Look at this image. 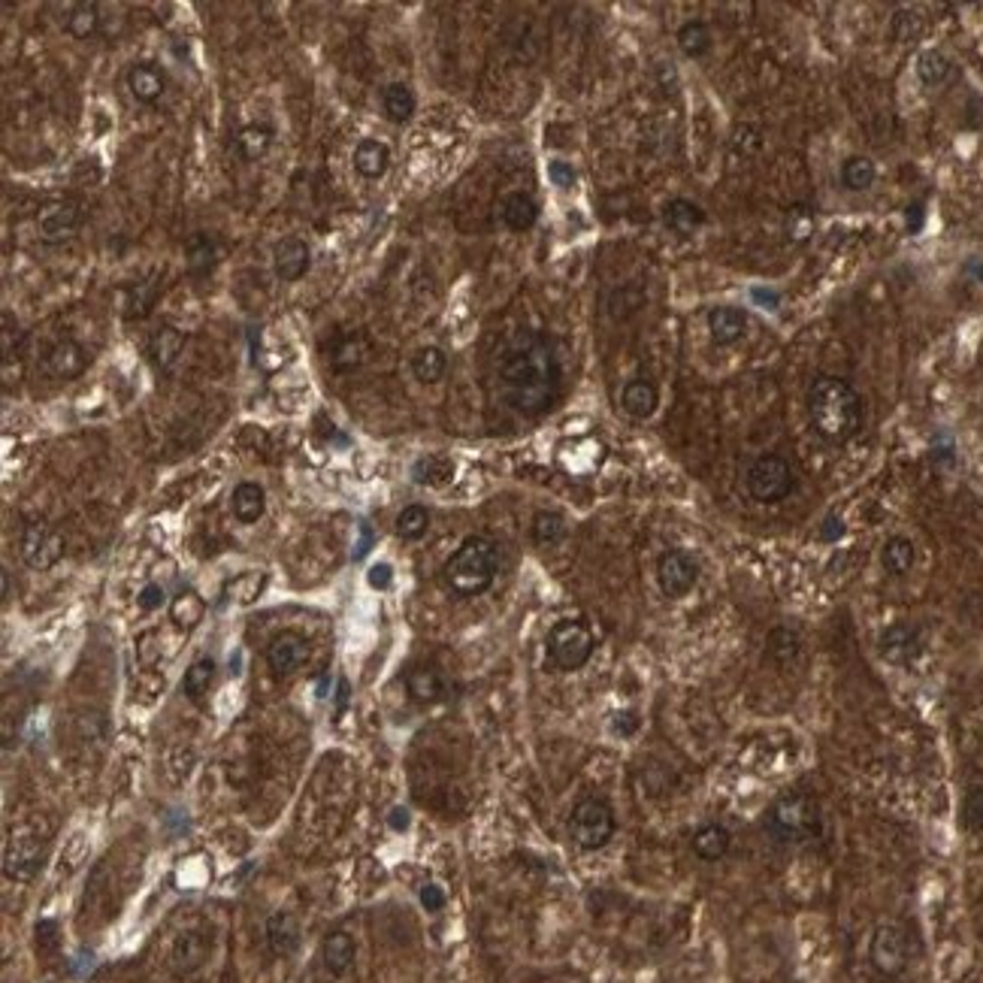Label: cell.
<instances>
[{
	"label": "cell",
	"mask_w": 983,
	"mask_h": 983,
	"mask_svg": "<svg viewBox=\"0 0 983 983\" xmlns=\"http://www.w3.org/2000/svg\"><path fill=\"white\" fill-rule=\"evenodd\" d=\"M182 348H185V333L176 330L173 324L158 327L149 339V357L158 370H173L176 360L182 357Z\"/></svg>",
	"instance_id": "ffe728a7"
},
{
	"label": "cell",
	"mask_w": 983,
	"mask_h": 983,
	"mask_svg": "<svg viewBox=\"0 0 983 983\" xmlns=\"http://www.w3.org/2000/svg\"><path fill=\"white\" fill-rule=\"evenodd\" d=\"M932 460H935V463H944V466H953V463H956V454H953V442L947 439L941 448H938V445H932Z\"/></svg>",
	"instance_id": "91938a15"
},
{
	"label": "cell",
	"mask_w": 983,
	"mask_h": 983,
	"mask_svg": "<svg viewBox=\"0 0 983 983\" xmlns=\"http://www.w3.org/2000/svg\"><path fill=\"white\" fill-rule=\"evenodd\" d=\"M345 699H348V684H345V681H339V699H336V702H339V708L345 705Z\"/></svg>",
	"instance_id": "be15d7a7"
},
{
	"label": "cell",
	"mask_w": 983,
	"mask_h": 983,
	"mask_svg": "<svg viewBox=\"0 0 983 983\" xmlns=\"http://www.w3.org/2000/svg\"><path fill=\"white\" fill-rule=\"evenodd\" d=\"M128 88L137 100L143 103H155L164 94V76L155 64H137L128 73Z\"/></svg>",
	"instance_id": "f546056e"
},
{
	"label": "cell",
	"mask_w": 983,
	"mask_h": 983,
	"mask_svg": "<svg viewBox=\"0 0 983 983\" xmlns=\"http://www.w3.org/2000/svg\"><path fill=\"white\" fill-rule=\"evenodd\" d=\"M354 956H357V947H354V938L348 932H330L321 944V959H324V968L336 977H342L351 965H354Z\"/></svg>",
	"instance_id": "cb8c5ba5"
},
{
	"label": "cell",
	"mask_w": 983,
	"mask_h": 983,
	"mask_svg": "<svg viewBox=\"0 0 983 983\" xmlns=\"http://www.w3.org/2000/svg\"><path fill=\"white\" fill-rule=\"evenodd\" d=\"M309 660V642L300 633H279L267 648V663L276 675H291Z\"/></svg>",
	"instance_id": "9a60e30c"
},
{
	"label": "cell",
	"mask_w": 983,
	"mask_h": 983,
	"mask_svg": "<svg viewBox=\"0 0 983 983\" xmlns=\"http://www.w3.org/2000/svg\"><path fill=\"white\" fill-rule=\"evenodd\" d=\"M409 820H412V817H409L406 808H394V811L388 814V826H391L394 832H406V829H409Z\"/></svg>",
	"instance_id": "94428289"
},
{
	"label": "cell",
	"mask_w": 983,
	"mask_h": 983,
	"mask_svg": "<svg viewBox=\"0 0 983 983\" xmlns=\"http://www.w3.org/2000/svg\"><path fill=\"white\" fill-rule=\"evenodd\" d=\"M530 533L539 548H554L566 539V518L560 512H536Z\"/></svg>",
	"instance_id": "d590c367"
},
{
	"label": "cell",
	"mask_w": 983,
	"mask_h": 983,
	"mask_svg": "<svg viewBox=\"0 0 983 983\" xmlns=\"http://www.w3.org/2000/svg\"><path fill=\"white\" fill-rule=\"evenodd\" d=\"M273 146V131L264 125H245L236 134V149L245 161H261Z\"/></svg>",
	"instance_id": "836d02e7"
},
{
	"label": "cell",
	"mask_w": 983,
	"mask_h": 983,
	"mask_svg": "<svg viewBox=\"0 0 983 983\" xmlns=\"http://www.w3.org/2000/svg\"><path fill=\"white\" fill-rule=\"evenodd\" d=\"M4 599H10V572L4 569Z\"/></svg>",
	"instance_id": "e7e4bbea"
},
{
	"label": "cell",
	"mask_w": 983,
	"mask_h": 983,
	"mask_svg": "<svg viewBox=\"0 0 983 983\" xmlns=\"http://www.w3.org/2000/svg\"><path fill=\"white\" fill-rule=\"evenodd\" d=\"M406 690L415 702L421 705H433L445 696V681L436 669L430 666H415L409 675H406Z\"/></svg>",
	"instance_id": "4316f807"
},
{
	"label": "cell",
	"mask_w": 983,
	"mask_h": 983,
	"mask_svg": "<svg viewBox=\"0 0 983 983\" xmlns=\"http://www.w3.org/2000/svg\"><path fill=\"white\" fill-rule=\"evenodd\" d=\"M844 521L838 518V515H826V521L820 524V539L823 542H838L841 536H844Z\"/></svg>",
	"instance_id": "11a10c76"
},
{
	"label": "cell",
	"mask_w": 983,
	"mask_h": 983,
	"mask_svg": "<svg viewBox=\"0 0 983 983\" xmlns=\"http://www.w3.org/2000/svg\"><path fill=\"white\" fill-rule=\"evenodd\" d=\"M611 732H614V735H621V739H630V735L639 732V714H636V711H621V714H614V720H611Z\"/></svg>",
	"instance_id": "f907efd6"
},
{
	"label": "cell",
	"mask_w": 983,
	"mask_h": 983,
	"mask_svg": "<svg viewBox=\"0 0 983 983\" xmlns=\"http://www.w3.org/2000/svg\"><path fill=\"white\" fill-rule=\"evenodd\" d=\"M920 221H923V206H920V203L908 206V227H911L914 233L920 230Z\"/></svg>",
	"instance_id": "6125c7cd"
},
{
	"label": "cell",
	"mask_w": 983,
	"mask_h": 983,
	"mask_svg": "<svg viewBox=\"0 0 983 983\" xmlns=\"http://www.w3.org/2000/svg\"><path fill=\"white\" fill-rule=\"evenodd\" d=\"M977 920H980V929H983V899H980V908H977Z\"/></svg>",
	"instance_id": "03108f58"
},
{
	"label": "cell",
	"mask_w": 983,
	"mask_h": 983,
	"mask_svg": "<svg viewBox=\"0 0 983 983\" xmlns=\"http://www.w3.org/2000/svg\"><path fill=\"white\" fill-rule=\"evenodd\" d=\"M366 581H370L373 590H388L391 581H394V569H391L388 563H376V566L370 569V575H366Z\"/></svg>",
	"instance_id": "db71d44e"
},
{
	"label": "cell",
	"mask_w": 983,
	"mask_h": 983,
	"mask_svg": "<svg viewBox=\"0 0 983 983\" xmlns=\"http://www.w3.org/2000/svg\"><path fill=\"white\" fill-rule=\"evenodd\" d=\"M79 227V209L70 200H46L37 209V233L46 242H64Z\"/></svg>",
	"instance_id": "4fadbf2b"
},
{
	"label": "cell",
	"mask_w": 983,
	"mask_h": 983,
	"mask_svg": "<svg viewBox=\"0 0 983 983\" xmlns=\"http://www.w3.org/2000/svg\"><path fill=\"white\" fill-rule=\"evenodd\" d=\"M100 28V16H97V7L94 4H76L67 16V31L76 37V40H88L91 34H97Z\"/></svg>",
	"instance_id": "f6af8a7d"
},
{
	"label": "cell",
	"mask_w": 983,
	"mask_h": 983,
	"mask_svg": "<svg viewBox=\"0 0 983 983\" xmlns=\"http://www.w3.org/2000/svg\"><path fill=\"white\" fill-rule=\"evenodd\" d=\"M878 651L887 663L908 666L923 654V633L914 624H890L878 639Z\"/></svg>",
	"instance_id": "7c38bea8"
},
{
	"label": "cell",
	"mask_w": 983,
	"mask_h": 983,
	"mask_svg": "<svg viewBox=\"0 0 983 983\" xmlns=\"http://www.w3.org/2000/svg\"><path fill=\"white\" fill-rule=\"evenodd\" d=\"M454 475V463L442 454H430V457H421L415 466H412V478L418 484H430V487H442L448 484Z\"/></svg>",
	"instance_id": "8d00e7d4"
},
{
	"label": "cell",
	"mask_w": 983,
	"mask_h": 983,
	"mask_svg": "<svg viewBox=\"0 0 983 983\" xmlns=\"http://www.w3.org/2000/svg\"><path fill=\"white\" fill-rule=\"evenodd\" d=\"M497 569H500V548L487 536H469L448 557L442 575L457 596H478L494 584Z\"/></svg>",
	"instance_id": "3957f363"
},
{
	"label": "cell",
	"mask_w": 983,
	"mask_h": 983,
	"mask_svg": "<svg viewBox=\"0 0 983 983\" xmlns=\"http://www.w3.org/2000/svg\"><path fill=\"white\" fill-rule=\"evenodd\" d=\"M690 847L702 863H720L732 847V832L720 823H705L693 832Z\"/></svg>",
	"instance_id": "ac0fdd59"
},
{
	"label": "cell",
	"mask_w": 983,
	"mask_h": 983,
	"mask_svg": "<svg viewBox=\"0 0 983 983\" xmlns=\"http://www.w3.org/2000/svg\"><path fill=\"white\" fill-rule=\"evenodd\" d=\"M137 602H140L143 611H155V608H161V605L167 602V593H164L161 584H146V587L140 590Z\"/></svg>",
	"instance_id": "816d5d0a"
},
{
	"label": "cell",
	"mask_w": 983,
	"mask_h": 983,
	"mask_svg": "<svg viewBox=\"0 0 983 983\" xmlns=\"http://www.w3.org/2000/svg\"><path fill=\"white\" fill-rule=\"evenodd\" d=\"M593 633L581 621H560L548 633V657L560 672H575L593 657Z\"/></svg>",
	"instance_id": "52a82bcc"
},
{
	"label": "cell",
	"mask_w": 983,
	"mask_h": 983,
	"mask_svg": "<svg viewBox=\"0 0 983 983\" xmlns=\"http://www.w3.org/2000/svg\"><path fill=\"white\" fill-rule=\"evenodd\" d=\"M370 545H373V530H370V524H360V545L354 548V560H363L366 557V551H370Z\"/></svg>",
	"instance_id": "680465c9"
},
{
	"label": "cell",
	"mask_w": 983,
	"mask_h": 983,
	"mask_svg": "<svg viewBox=\"0 0 983 983\" xmlns=\"http://www.w3.org/2000/svg\"><path fill=\"white\" fill-rule=\"evenodd\" d=\"M500 218L509 230H530L539 218V203L527 191H512L500 200Z\"/></svg>",
	"instance_id": "d6986e66"
},
{
	"label": "cell",
	"mask_w": 983,
	"mask_h": 983,
	"mask_svg": "<svg viewBox=\"0 0 983 983\" xmlns=\"http://www.w3.org/2000/svg\"><path fill=\"white\" fill-rule=\"evenodd\" d=\"M708 330L717 345H735L748 333V312L739 306H717L708 312Z\"/></svg>",
	"instance_id": "e0dca14e"
},
{
	"label": "cell",
	"mask_w": 983,
	"mask_h": 983,
	"mask_svg": "<svg viewBox=\"0 0 983 983\" xmlns=\"http://www.w3.org/2000/svg\"><path fill=\"white\" fill-rule=\"evenodd\" d=\"M267 941L276 956H291L300 947V923L288 911H276L267 920Z\"/></svg>",
	"instance_id": "7402d4cb"
},
{
	"label": "cell",
	"mask_w": 983,
	"mask_h": 983,
	"mask_svg": "<svg viewBox=\"0 0 983 983\" xmlns=\"http://www.w3.org/2000/svg\"><path fill=\"white\" fill-rule=\"evenodd\" d=\"M869 959H872V968L881 977H899V974H905V968L911 962L908 932L902 926H896V923H881L875 929V935H872Z\"/></svg>",
	"instance_id": "ba28073f"
},
{
	"label": "cell",
	"mask_w": 983,
	"mask_h": 983,
	"mask_svg": "<svg viewBox=\"0 0 983 983\" xmlns=\"http://www.w3.org/2000/svg\"><path fill=\"white\" fill-rule=\"evenodd\" d=\"M152 303H155V282H143L140 288L131 291L128 318H146L152 312Z\"/></svg>",
	"instance_id": "c3c4849f"
},
{
	"label": "cell",
	"mask_w": 983,
	"mask_h": 983,
	"mask_svg": "<svg viewBox=\"0 0 983 983\" xmlns=\"http://www.w3.org/2000/svg\"><path fill=\"white\" fill-rule=\"evenodd\" d=\"M657 403H660V394H657V388H654L651 382H645V379L630 382V385L624 388V394H621V406H624V412L633 415V418H639V421L651 418V415L657 412Z\"/></svg>",
	"instance_id": "83f0119b"
},
{
	"label": "cell",
	"mask_w": 983,
	"mask_h": 983,
	"mask_svg": "<svg viewBox=\"0 0 983 983\" xmlns=\"http://www.w3.org/2000/svg\"><path fill=\"white\" fill-rule=\"evenodd\" d=\"M185 261L191 276H206L218 261V245L209 233H194L185 245Z\"/></svg>",
	"instance_id": "4dcf8cb0"
},
{
	"label": "cell",
	"mask_w": 983,
	"mask_h": 983,
	"mask_svg": "<svg viewBox=\"0 0 983 983\" xmlns=\"http://www.w3.org/2000/svg\"><path fill=\"white\" fill-rule=\"evenodd\" d=\"M920 34H923V22H920L917 13L902 10V13L893 16V22H890V37H893L896 43H911V40H917Z\"/></svg>",
	"instance_id": "bcb514c9"
},
{
	"label": "cell",
	"mask_w": 983,
	"mask_h": 983,
	"mask_svg": "<svg viewBox=\"0 0 983 983\" xmlns=\"http://www.w3.org/2000/svg\"><path fill=\"white\" fill-rule=\"evenodd\" d=\"M391 167V149L379 140H363L354 149V170L366 179H382Z\"/></svg>",
	"instance_id": "484cf974"
},
{
	"label": "cell",
	"mask_w": 983,
	"mask_h": 983,
	"mask_svg": "<svg viewBox=\"0 0 983 983\" xmlns=\"http://www.w3.org/2000/svg\"><path fill=\"white\" fill-rule=\"evenodd\" d=\"M766 651H769V660H775L778 666H790V663L799 660V654H802V642H799V636H796L793 630L778 627V630L769 633V639H766Z\"/></svg>",
	"instance_id": "74e56055"
},
{
	"label": "cell",
	"mask_w": 983,
	"mask_h": 983,
	"mask_svg": "<svg viewBox=\"0 0 983 983\" xmlns=\"http://www.w3.org/2000/svg\"><path fill=\"white\" fill-rule=\"evenodd\" d=\"M678 46L687 58H702L711 49V31L705 22H687L678 31Z\"/></svg>",
	"instance_id": "60d3db41"
},
{
	"label": "cell",
	"mask_w": 983,
	"mask_h": 983,
	"mask_svg": "<svg viewBox=\"0 0 983 983\" xmlns=\"http://www.w3.org/2000/svg\"><path fill=\"white\" fill-rule=\"evenodd\" d=\"M614 829H618V820H614V808L602 796H587V799H581L572 808L569 835H572V841L581 850H587V853L602 850L614 838Z\"/></svg>",
	"instance_id": "5b68a950"
},
{
	"label": "cell",
	"mask_w": 983,
	"mask_h": 983,
	"mask_svg": "<svg viewBox=\"0 0 983 983\" xmlns=\"http://www.w3.org/2000/svg\"><path fill=\"white\" fill-rule=\"evenodd\" d=\"M43 370L52 379H64V382L79 379L88 370V351L76 339H58L43 357Z\"/></svg>",
	"instance_id": "5bb4252c"
},
{
	"label": "cell",
	"mask_w": 983,
	"mask_h": 983,
	"mask_svg": "<svg viewBox=\"0 0 983 983\" xmlns=\"http://www.w3.org/2000/svg\"><path fill=\"white\" fill-rule=\"evenodd\" d=\"M878 179V170L869 158L863 155H853L841 164V185L847 191H869Z\"/></svg>",
	"instance_id": "e575fe53"
},
{
	"label": "cell",
	"mask_w": 983,
	"mask_h": 983,
	"mask_svg": "<svg viewBox=\"0 0 983 983\" xmlns=\"http://www.w3.org/2000/svg\"><path fill=\"white\" fill-rule=\"evenodd\" d=\"M793 487H796L793 466L781 454H763L748 469V494L757 503L775 506L793 494Z\"/></svg>",
	"instance_id": "8992f818"
},
{
	"label": "cell",
	"mask_w": 983,
	"mask_h": 983,
	"mask_svg": "<svg viewBox=\"0 0 983 983\" xmlns=\"http://www.w3.org/2000/svg\"><path fill=\"white\" fill-rule=\"evenodd\" d=\"M808 415L826 442H850L863 427V397L844 379L820 376L808 388Z\"/></svg>",
	"instance_id": "7a4b0ae2"
},
{
	"label": "cell",
	"mask_w": 983,
	"mask_h": 983,
	"mask_svg": "<svg viewBox=\"0 0 983 983\" xmlns=\"http://www.w3.org/2000/svg\"><path fill=\"white\" fill-rule=\"evenodd\" d=\"M663 221L672 233L678 236H690L693 230H699L705 224V212L699 209V203L693 200H684V197H675L666 203L663 209Z\"/></svg>",
	"instance_id": "d4e9b609"
},
{
	"label": "cell",
	"mask_w": 983,
	"mask_h": 983,
	"mask_svg": "<svg viewBox=\"0 0 983 983\" xmlns=\"http://www.w3.org/2000/svg\"><path fill=\"white\" fill-rule=\"evenodd\" d=\"M309 264H312V258H309V245H306L303 239L288 236V239L276 242V249H273V270H276V276H279L282 282H297V279H303V276L309 273Z\"/></svg>",
	"instance_id": "2e32d148"
},
{
	"label": "cell",
	"mask_w": 983,
	"mask_h": 983,
	"mask_svg": "<svg viewBox=\"0 0 983 983\" xmlns=\"http://www.w3.org/2000/svg\"><path fill=\"white\" fill-rule=\"evenodd\" d=\"M548 179H551L557 188L569 191V188H575L578 173H575V167H572L569 161H551V164H548Z\"/></svg>",
	"instance_id": "681fc988"
},
{
	"label": "cell",
	"mask_w": 983,
	"mask_h": 983,
	"mask_svg": "<svg viewBox=\"0 0 983 983\" xmlns=\"http://www.w3.org/2000/svg\"><path fill=\"white\" fill-rule=\"evenodd\" d=\"M412 373H415V379L424 382V385H436V382H442L445 373H448V357H445V351L436 348V345L421 348V351L412 357Z\"/></svg>",
	"instance_id": "1f68e13d"
},
{
	"label": "cell",
	"mask_w": 983,
	"mask_h": 983,
	"mask_svg": "<svg viewBox=\"0 0 983 983\" xmlns=\"http://www.w3.org/2000/svg\"><path fill=\"white\" fill-rule=\"evenodd\" d=\"M261 587H264V575H239L227 590L233 593V599L239 605H249L261 593Z\"/></svg>",
	"instance_id": "7dc6e473"
},
{
	"label": "cell",
	"mask_w": 983,
	"mask_h": 983,
	"mask_svg": "<svg viewBox=\"0 0 983 983\" xmlns=\"http://www.w3.org/2000/svg\"><path fill=\"white\" fill-rule=\"evenodd\" d=\"M763 309H769V312H775L778 306H781V294L778 291H766V288H754V294H751Z\"/></svg>",
	"instance_id": "6f0895ef"
},
{
	"label": "cell",
	"mask_w": 983,
	"mask_h": 983,
	"mask_svg": "<svg viewBox=\"0 0 983 983\" xmlns=\"http://www.w3.org/2000/svg\"><path fill=\"white\" fill-rule=\"evenodd\" d=\"M206 956H209V941L200 932H185V935L176 938L170 962H173L176 974H191L206 962Z\"/></svg>",
	"instance_id": "44dd1931"
},
{
	"label": "cell",
	"mask_w": 983,
	"mask_h": 983,
	"mask_svg": "<svg viewBox=\"0 0 983 983\" xmlns=\"http://www.w3.org/2000/svg\"><path fill=\"white\" fill-rule=\"evenodd\" d=\"M43 866V841L31 832H16L4 850V875L10 881L28 884Z\"/></svg>",
	"instance_id": "30bf717a"
},
{
	"label": "cell",
	"mask_w": 983,
	"mask_h": 983,
	"mask_svg": "<svg viewBox=\"0 0 983 983\" xmlns=\"http://www.w3.org/2000/svg\"><path fill=\"white\" fill-rule=\"evenodd\" d=\"M421 905H424V911H430V914L442 911V908H445V890H442L439 884H424V887H421Z\"/></svg>",
	"instance_id": "f5cc1de1"
},
{
	"label": "cell",
	"mask_w": 983,
	"mask_h": 983,
	"mask_svg": "<svg viewBox=\"0 0 983 983\" xmlns=\"http://www.w3.org/2000/svg\"><path fill=\"white\" fill-rule=\"evenodd\" d=\"M950 70H953L950 58H947L944 52H938V49H926V52L917 55V79H920L923 85H929V88L947 82Z\"/></svg>",
	"instance_id": "f35d334b"
},
{
	"label": "cell",
	"mask_w": 983,
	"mask_h": 983,
	"mask_svg": "<svg viewBox=\"0 0 983 983\" xmlns=\"http://www.w3.org/2000/svg\"><path fill=\"white\" fill-rule=\"evenodd\" d=\"M500 397L518 415H542L560 391V363L542 333L518 330L497 360Z\"/></svg>",
	"instance_id": "6da1fadb"
},
{
	"label": "cell",
	"mask_w": 983,
	"mask_h": 983,
	"mask_svg": "<svg viewBox=\"0 0 983 983\" xmlns=\"http://www.w3.org/2000/svg\"><path fill=\"white\" fill-rule=\"evenodd\" d=\"M917 560V548L908 536H890L881 548V563L890 575H908L914 569Z\"/></svg>",
	"instance_id": "f1b7e54d"
},
{
	"label": "cell",
	"mask_w": 983,
	"mask_h": 983,
	"mask_svg": "<svg viewBox=\"0 0 983 983\" xmlns=\"http://www.w3.org/2000/svg\"><path fill=\"white\" fill-rule=\"evenodd\" d=\"M212 681H215V660H197L188 666V672L182 678V693L188 699H203L209 693Z\"/></svg>",
	"instance_id": "ab89813d"
},
{
	"label": "cell",
	"mask_w": 983,
	"mask_h": 983,
	"mask_svg": "<svg viewBox=\"0 0 983 983\" xmlns=\"http://www.w3.org/2000/svg\"><path fill=\"white\" fill-rule=\"evenodd\" d=\"M55 941H58V923L55 920H40L37 923V944L40 947H55Z\"/></svg>",
	"instance_id": "9f6ffc18"
},
{
	"label": "cell",
	"mask_w": 983,
	"mask_h": 983,
	"mask_svg": "<svg viewBox=\"0 0 983 983\" xmlns=\"http://www.w3.org/2000/svg\"><path fill=\"white\" fill-rule=\"evenodd\" d=\"M430 530V512L424 506H406L400 515H397V536L400 539H421L424 533Z\"/></svg>",
	"instance_id": "ee69618b"
},
{
	"label": "cell",
	"mask_w": 983,
	"mask_h": 983,
	"mask_svg": "<svg viewBox=\"0 0 983 983\" xmlns=\"http://www.w3.org/2000/svg\"><path fill=\"white\" fill-rule=\"evenodd\" d=\"M230 506H233V515H236L242 524H255V521H261V515H264V509H267L264 487L255 484V481H242V484H236L233 497H230Z\"/></svg>",
	"instance_id": "603a6c76"
},
{
	"label": "cell",
	"mask_w": 983,
	"mask_h": 983,
	"mask_svg": "<svg viewBox=\"0 0 983 983\" xmlns=\"http://www.w3.org/2000/svg\"><path fill=\"white\" fill-rule=\"evenodd\" d=\"M959 820L965 832H983V784H971L965 790Z\"/></svg>",
	"instance_id": "b9f144b4"
},
{
	"label": "cell",
	"mask_w": 983,
	"mask_h": 983,
	"mask_svg": "<svg viewBox=\"0 0 983 983\" xmlns=\"http://www.w3.org/2000/svg\"><path fill=\"white\" fill-rule=\"evenodd\" d=\"M19 551H22V560L31 569L46 572V569H52L64 557V536L52 524H46V521H31L22 530Z\"/></svg>",
	"instance_id": "9c48e42d"
},
{
	"label": "cell",
	"mask_w": 983,
	"mask_h": 983,
	"mask_svg": "<svg viewBox=\"0 0 983 983\" xmlns=\"http://www.w3.org/2000/svg\"><path fill=\"white\" fill-rule=\"evenodd\" d=\"M699 581V563L693 560L690 551H666L657 563V584L669 599H681L687 596Z\"/></svg>",
	"instance_id": "8fae6325"
},
{
	"label": "cell",
	"mask_w": 983,
	"mask_h": 983,
	"mask_svg": "<svg viewBox=\"0 0 983 983\" xmlns=\"http://www.w3.org/2000/svg\"><path fill=\"white\" fill-rule=\"evenodd\" d=\"M203 611H206V605H203V599L197 596V593H182V596H176V602L170 605V614H173V621L179 624V627H185V630H191V627H197L200 621H203Z\"/></svg>",
	"instance_id": "7bdbcfd3"
},
{
	"label": "cell",
	"mask_w": 983,
	"mask_h": 983,
	"mask_svg": "<svg viewBox=\"0 0 983 983\" xmlns=\"http://www.w3.org/2000/svg\"><path fill=\"white\" fill-rule=\"evenodd\" d=\"M766 829L784 844L808 841L820 832V808L808 793H784L766 811Z\"/></svg>",
	"instance_id": "277c9868"
},
{
	"label": "cell",
	"mask_w": 983,
	"mask_h": 983,
	"mask_svg": "<svg viewBox=\"0 0 983 983\" xmlns=\"http://www.w3.org/2000/svg\"><path fill=\"white\" fill-rule=\"evenodd\" d=\"M382 106H385V115L394 121V125H403V121H409L415 115V91L403 82H394L382 91Z\"/></svg>",
	"instance_id": "d6a6232c"
}]
</instances>
